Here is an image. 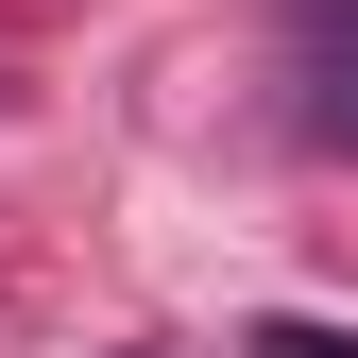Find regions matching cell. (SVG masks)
<instances>
[{"instance_id":"6da1fadb","label":"cell","mask_w":358,"mask_h":358,"mask_svg":"<svg viewBox=\"0 0 358 358\" xmlns=\"http://www.w3.org/2000/svg\"><path fill=\"white\" fill-rule=\"evenodd\" d=\"M290 34H307V69H324L341 120H358V0H290Z\"/></svg>"}]
</instances>
